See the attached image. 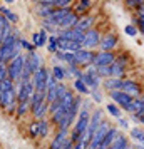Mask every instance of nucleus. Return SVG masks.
I'll list each match as a JSON object with an SVG mask.
<instances>
[{"label": "nucleus", "instance_id": "f257e3e1", "mask_svg": "<svg viewBox=\"0 0 144 149\" xmlns=\"http://www.w3.org/2000/svg\"><path fill=\"white\" fill-rule=\"evenodd\" d=\"M22 35L19 29H12V34L0 44V62H8L15 59L19 54H22Z\"/></svg>", "mask_w": 144, "mask_h": 149}, {"label": "nucleus", "instance_id": "f03ea898", "mask_svg": "<svg viewBox=\"0 0 144 149\" xmlns=\"http://www.w3.org/2000/svg\"><path fill=\"white\" fill-rule=\"evenodd\" d=\"M24 65H25V54H19L15 59L8 62V79L17 84L20 81L22 70H24Z\"/></svg>", "mask_w": 144, "mask_h": 149}, {"label": "nucleus", "instance_id": "7ed1b4c3", "mask_svg": "<svg viewBox=\"0 0 144 149\" xmlns=\"http://www.w3.org/2000/svg\"><path fill=\"white\" fill-rule=\"evenodd\" d=\"M82 82L89 87V91H97L102 86V79L97 75V70L94 65L86 67V70H84V74H82Z\"/></svg>", "mask_w": 144, "mask_h": 149}, {"label": "nucleus", "instance_id": "20e7f679", "mask_svg": "<svg viewBox=\"0 0 144 149\" xmlns=\"http://www.w3.org/2000/svg\"><path fill=\"white\" fill-rule=\"evenodd\" d=\"M15 91H17V102L30 101L32 94L35 92L32 81H27V82H17V84H15Z\"/></svg>", "mask_w": 144, "mask_h": 149}, {"label": "nucleus", "instance_id": "39448f33", "mask_svg": "<svg viewBox=\"0 0 144 149\" xmlns=\"http://www.w3.org/2000/svg\"><path fill=\"white\" fill-rule=\"evenodd\" d=\"M109 129H111V124L104 121L102 124L96 129V132L92 134V137H90L89 149H99V148H101V144H102L104 137H106V134H107V131H109Z\"/></svg>", "mask_w": 144, "mask_h": 149}, {"label": "nucleus", "instance_id": "423d86ee", "mask_svg": "<svg viewBox=\"0 0 144 149\" xmlns=\"http://www.w3.org/2000/svg\"><path fill=\"white\" fill-rule=\"evenodd\" d=\"M94 55L96 52L94 50H86V49H81L79 52L74 54V64H76L77 67H89L92 65V62H94Z\"/></svg>", "mask_w": 144, "mask_h": 149}, {"label": "nucleus", "instance_id": "0eeeda50", "mask_svg": "<svg viewBox=\"0 0 144 149\" xmlns=\"http://www.w3.org/2000/svg\"><path fill=\"white\" fill-rule=\"evenodd\" d=\"M99 42H101V32L97 29H90L89 32L84 34V40L81 45L86 50H94L96 47H99Z\"/></svg>", "mask_w": 144, "mask_h": 149}, {"label": "nucleus", "instance_id": "6e6552de", "mask_svg": "<svg viewBox=\"0 0 144 149\" xmlns=\"http://www.w3.org/2000/svg\"><path fill=\"white\" fill-rule=\"evenodd\" d=\"M47 75H49V67H40L34 75H32V84L37 92H45V84H47Z\"/></svg>", "mask_w": 144, "mask_h": 149}, {"label": "nucleus", "instance_id": "1a4fd4ad", "mask_svg": "<svg viewBox=\"0 0 144 149\" xmlns=\"http://www.w3.org/2000/svg\"><path fill=\"white\" fill-rule=\"evenodd\" d=\"M102 122H104V112H102V109H96V111H92V112H90L89 127H87V131H86V136L89 137V141H90V137H92V134L96 132V129L99 127Z\"/></svg>", "mask_w": 144, "mask_h": 149}, {"label": "nucleus", "instance_id": "9d476101", "mask_svg": "<svg viewBox=\"0 0 144 149\" xmlns=\"http://www.w3.org/2000/svg\"><path fill=\"white\" fill-rule=\"evenodd\" d=\"M117 44H119V39H117L116 34H104V35H101L99 50L101 52H114Z\"/></svg>", "mask_w": 144, "mask_h": 149}, {"label": "nucleus", "instance_id": "9b49d317", "mask_svg": "<svg viewBox=\"0 0 144 149\" xmlns=\"http://www.w3.org/2000/svg\"><path fill=\"white\" fill-rule=\"evenodd\" d=\"M111 99L114 101V104L116 106H119L121 109H124V111H127L129 112L131 109V104H132V97L127 94H124L122 91H114V92H109Z\"/></svg>", "mask_w": 144, "mask_h": 149}, {"label": "nucleus", "instance_id": "f8f14e48", "mask_svg": "<svg viewBox=\"0 0 144 149\" xmlns=\"http://www.w3.org/2000/svg\"><path fill=\"white\" fill-rule=\"evenodd\" d=\"M116 62V54L114 52H96L94 55V62L92 65L94 67H106V65H112Z\"/></svg>", "mask_w": 144, "mask_h": 149}, {"label": "nucleus", "instance_id": "ddd939ff", "mask_svg": "<svg viewBox=\"0 0 144 149\" xmlns=\"http://www.w3.org/2000/svg\"><path fill=\"white\" fill-rule=\"evenodd\" d=\"M121 91H122L124 94L131 95L132 99H137V97H141V94H143V92H141V86H139L137 82L131 81V79H124Z\"/></svg>", "mask_w": 144, "mask_h": 149}, {"label": "nucleus", "instance_id": "4468645a", "mask_svg": "<svg viewBox=\"0 0 144 149\" xmlns=\"http://www.w3.org/2000/svg\"><path fill=\"white\" fill-rule=\"evenodd\" d=\"M17 104V91H7V92H0V109L7 111L10 106Z\"/></svg>", "mask_w": 144, "mask_h": 149}, {"label": "nucleus", "instance_id": "2eb2a0df", "mask_svg": "<svg viewBox=\"0 0 144 149\" xmlns=\"http://www.w3.org/2000/svg\"><path fill=\"white\" fill-rule=\"evenodd\" d=\"M57 37H59V39H64V40L77 42V44H82V40H84V34H82V32H79L77 29H70V30H59Z\"/></svg>", "mask_w": 144, "mask_h": 149}, {"label": "nucleus", "instance_id": "dca6fc26", "mask_svg": "<svg viewBox=\"0 0 144 149\" xmlns=\"http://www.w3.org/2000/svg\"><path fill=\"white\" fill-rule=\"evenodd\" d=\"M67 139H69V131L57 129L54 139H52L50 144H49V149H62V148H64V144L67 142Z\"/></svg>", "mask_w": 144, "mask_h": 149}, {"label": "nucleus", "instance_id": "f3484780", "mask_svg": "<svg viewBox=\"0 0 144 149\" xmlns=\"http://www.w3.org/2000/svg\"><path fill=\"white\" fill-rule=\"evenodd\" d=\"M94 24H96V17L94 15H82V17H79V22H77L76 29L79 32H89L90 29H94Z\"/></svg>", "mask_w": 144, "mask_h": 149}, {"label": "nucleus", "instance_id": "a211bd4d", "mask_svg": "<svg viewBox=\"0 0 144 149\" xmlns=\"http://www.w3.org/2000/svg\"><path fill=\"white\" fill-rule=\"evenodd\" d=\"M27 55V64L29 67H30V70H32V74H35L37 70L40 67H44V62H42V55L37 52V50H34V52H29Z\"/></svg>", "mask_w": 144, "mask_h": 149}, {"label": "nucleus", "instance_id": "6ab92c4d", "mask_svg": "<svg viewBox=\"0 0 144 149\" xmlns=\"http://www.w3.org/2000/svg\"><path fill=\"white\" fill-rule=\"evenodd\" d=\"M77 22H79V15H76L74 12H70L67 17H64L55 27L59 29V30H70V29H76Z\"/></svg>", "mask_w": 144, "mask_h": 149}, {"label": "nucleus", "instance_id": "aec40b11", "mask_svg": "<svg viewBox=\"0 0 144 149\" xmlns=\"http://www.w3.org/2000/svg\"><path fill=\"white\" fill-rule=\"evenodd\" d=\"M50 74H52V77H54V79L59 82V84L67 79V70H65V65L57 64V62L52 65V69H50Z\"/></svg>", "mask_w": 144, "mask_h": 149}, {"label": "nucleus", "instance_id": "412c9836", "mask_svg": "<svg viewBox=\"0 0 144 149\" xmlns=\"http://www.w3.org/2000/svg\"><path fill=\"white\" fill-rule=\"evenodd\" d=\"M47 40H49V34L45 32V30H42V29L32 34V44H34V47H35V49L45 47Z\"/></svg>", "mask_w": 144, "mask_h": 149}, {"label": "nucleus", "instance_id": "4be33fe9", "mask_svg": "<svg viewBox=\"0 0 144 149\" xmlns=\"http://www.w3.org/2000/svg\"><path fill=\"white\" fill-rule=\"evenodd\" d=\"M12 29H14V25H12V24H10L3 15H0V44H2L8 35L12 34Z\"/></svg>", "mask_w": 144, "mask_h": 149}, {"label": "nucleus", "instance_id": "5701e85b", "mask_svg": "<svg viewBox=\"0 0 144 149\" xmlns=\"http://www.w3.org/2000/svg\"><path fill=\"white\" fill-rule=\"evenodd\" d=\"M119 137V131H117L116 127H111L109 131H107V134H106V137H104L102 144H101V148L99 149H109L114 142H116V139Z\"/></svg>", "mask_w": 144, "mask_h": 149}, {"label": "nucleus", "instance_id": "b1692460", "mask_svg": "<svg viewBox=\"0 0 144 149\" xmlns=\"http://www.w3.org/2000/svg\"><path fill=\"white\" fill-rule=\"evenodd\" d=\"M102 87L109 92L114 91H121L122 87V79H116V77H109V79H104L102 81Z\"/></svg>", "mask_w": 144, "mask_h": 149}, {"label": "nucleus", "instance_id": "393cba45", "mask_svg": "<svg viewBox=\"0 0 144 149\" xmlns=\"http://www.w3.org/2000/svg\"><path fill=\"white\" fill-rule=\"evenodd\" d=\"M0 15H3V17H5L12 25H17L19 20H20V19H19V15L15 14L10 7H7V5H0Z\"/></svg>", "mask_w": 144, "mask_h": 149}, {"label": "nucleus", "instance_id": "a878e982", "mask_svg": "<svg viewBox=\"0 0 144 149\" xmlns=\"http://www.w3.org/2000/svg\"><path fill=\"white\" fill-rule=\"evenodd\" d=\"M44 102H45V92H37L35 91L34 94H32V97H30V114L37 107H40Z\"/></svg>", "mask_w": 144, "mask_h": 149}, {"label": "nucleus", "instance_id": "bb28decb", "mask_svg": "<svg viewBox=\"0 0 144 149\" xmlns=\"http://www.w3.org/2000/svg\"><path fill=\"white\" fill-rule=\"evenodd\" d=\"M90 5H92L90 0H79V2L76 3V7H72V12H74L76 15H79V17H82L84 14L89 12Z\"/></svg>", "mask_w": 144, "mask_h": 149}, {"label": "nucleus", "instance_id": "cd10ccee", "mask_svg": "<svg viewBox=\"0 0 144 149\" xmlns=\"http://www.w3.org/2000/svg\"><path fill=\"white\" fill-rule=\"evenodd\" d=\"M129 136L137 146H144V129L143 127H132L129 131Z\"/></svg>", "mask_w": 144, "mask_h": 149}, {"label": "nucleus", "instance_id": "c85d7f7f", "mask_svg": "<svg viewBox=\"0 0 144 149\" xmlns=\"http://www.w3.org/2000/svg\"><path fill=\"white\" fill-rule=\"evenodd\" d=\"M72 91H76L79 95H89V87L82 82V79H76L74 84H72Z\"/></svg>", "mask_w": 144, "mask_h": 149}, {"label": "nucleus", "instance_id": "c756f323", "mask_svg": "<svg viewBox=\"0 0 144 149\" xmlns=\"http://www.w3.org/2000/svg\"><path fill=\"white\" fill-rule=\"evenodd\" d=\"M45 49H47L49 54L55 55V52L59 50V39H57V35H49V40L45 44Z\"/></svg>", "mask_w": 144, "mask_h": 149}, {"label": "nucleus", "instance_id": "7c9ffc66", "mask_svg": "<svg viewBox=\"0 0 144 149\" xmlns=\"http://www.w3.org/2000/svg\"><path fill=\"white\" fill-rule=\"evenodd\" d=\"M47 114H49V104H47V101L44 102L40 107H37L34 112H32V116H34L35 121H42V119H45V116H47Z\"/></svg>", "mask_w": 144, "mask_h": 149}, {"label": "nucleus", "instance_id": "2f4dec72", "mask_svg": "<svg viewBox=\"0 0 144 149\" xmlns=\"http://www.w3.org/2000/svg\"><path fill=\"white\" fill-rule=\"evenodd\" d=\"M65 70H67V77L70 79H82V74L84 70L81 67H77V65H65Z\"/></svg>", "mask_w": 144, "mask_h": 149}, {"label": "nucleus", "instance_id": "473e14b6", "mask_svg": "<svg viewBox=\"0 0 144 149\" xmlns=\"http://www.w3.org/2000/svg\"><path fill=\"white\" fill-rule=\"evenodd\" d=\"M30 112V101L25 102H17V109H15V116L17 117H24Z\"/></svg>", "mask_w": 144, "mask_h": 149}, {"label": "nucleus", "instance_id": "72a5a7b5", "mask_svg": "<svg viewBox=\"0 0 144 149\" xmlns=\"http://www.w3.org/2000/svg\"><path fill=\"white\" fill-rule=\"evenodd\" d=\"M109 149H132V148L129 146V139H127L126 136L119 134V137L116 139V142H114Z\"/></svg>", "mask_w": 144, "mask_h": 149}, {"label": "nucleus", "instance_id": "f704fd0d", "mask_svg": "<svg viewBox=\"0 0 144 149\" xmlns=\"http://www.w3.org/2000/svg\"><path fill=\"white\" fill-rule=\"evenodd\" d=\"M49 129H50V122H49L47 119L39 121V137H40V139H45L49 136Z\"/></svg>", "mask_w": 144, "mask_h": 149}, {"label": "nucleus", "instance_id": "c9c22d12", "mask_svg": "<svg viewBox=\"0 0 144 149\" xmlns=\"http://www.w3.org/2000/svg\"><path fill=\"white\" fill-rule=\"evenodd\" d=\"M106 111H107L112 117H116V119H121V117H122V109L119 107V106H116L114 102L107 104V106H106Z\"/></svg>", "mask_w": 144, "mask_h": 149}, {"label": "nucleus", "instance_id": "e433bc0d", "mask_svg": "<svg viewBox=\"0 0 144 149\" xmlns=\"http://www.w3.org/2000/svg\"><path fill=\"white\" fill-rule=\"evenodd\" d=\"M143 109H144V101H141L139 97H137V99H132V104H131V109H129L131 114H137V112H141Z\"/></svg>", "mask_w": 144, "mask_h": 149}, {"label": "nucleus", "instance_id": "4c0bfd02", "mask_svg": "<svg viewBox=\"0 0 144 149\" xmlns=\"http://www.w3.org/2000/svg\"><path fill=\"white\" fill-rule=\"evenodd\" d=\"M89 142H90L89 137H87L86 134H82L81 137H79V141L74 144V148L72 149H89Z\"/></svg>", "mask_w": 144, "mask_h": 149}, {"label": "nucleus", "instance_id": "58836bf2", "mask_svg": "<svg viewBox=\"0 0 144 149\" xmlns=\"http://www.w3.org/2000/svg\"><path fill=\"white\" fill-rule=\"evenodd\" d=\"M29 136L35 139V137H39V121H34L29 124Z\"/></svg>", "mask_w": 144, "mask_h": 149}, {"label": "nucleus", "instance_id": "ea45409f", "mask_svg": "<svg viewBox=\"0 0 144 149\" xmlns=\"http://www.w3.org/2000/svg\"><path fill=\"white\" fill-rule=\"evenodd\" d=\"M89 97H90V101H92V102H96V104H101V102L104 101L101 89H97V91H90V92H89Z\"/></svg>", "mask_w": 144, "mask_h": 149}, {"label": "nucleus", "instance_id": "a19ab883", "mask_svg": "<svg viewBox=\"0 0 144 149\" xmlns=\"http://www.w3.org/2000/svg\"><path fill=\"white\" fill-rule=\"evenodd\" d=\"M69 91V87L64 84V82H61V84H57V87H55V92H57V101H62V97L65 95V92Z\"/></svg>", "mask_w": 144, "mask_h": 149}, {"label": "nucleus", "instance_id": "79ce46f5", "mask_svg": "<svg viewBox=\"0 0 144 149\" xmlns=\"http://www.w3.org/2000/svg\"><path fill=\"white\" fill-rule=\"evenodd\" d=\"M15 89V84L10 79H5V81L0 82V92H7V91H12Z\"/></svg>", "mask_w": 144, "mask_h": 149}, {"label": "nucleus", "instance_id": "37998d69", "mask_svg": "<svg viewBox=\"0 0 144 149\" xmlns=\"http://www.w3.org/2000/svg\"><path fill=\"white\" fill-rule=\"evenodd\" d=\"M5 79H8V64L0 62V82Z\"/></svg>", "mask_w": 144, "mask_h": 149}, {"label": "nucleus", "instance_id": "c03bdc74", "mask_svg": "<svg viewBox=\"0 0 144 149\" xmlns=\"http://www.w3.org/2000/svg\"><path fill=\"white\" fill-rule=\"evenodd\" d=\"M116 62L119 64V65H122V67H126V65L129 64V55H127V54L116 55Z\"/></svg>", "mask_w": 144, "mask_h": 149}, {"label": "nucleus", "instance_id": "a18cd8bd", "mask_svg": "<svg viewBox=\"0 0 144 149\" xmlns=\"http://www.w3.org/2000/svg\"><path fill=\"white\" fill-rule=\"evenodd\" d=\"M22 49H25V50H27V54L29 52H34V50H37V49L34 47V44H32V42L30 40H27V39H24V37H22Z\"/></svg>", "mask_w": 144, "mask_h": 149}, {"label": "nucleus", "instance_id": "49530a36", "mask_svg": "<svg viewBox=\"0 0 144 149\" xmlns=\"http://www.w3.org/2000/svg\"><path fill=\"white\" fill-rule=\"evenodd\" d=\"M124 34L129 35V37H136L137 35V29L131 24V25H126V29H124Z\"/></svg>", "mask_w": 144, "mask_h": 149}, {"label": "nucleus", "instance_id": "de8ad7c7", "mask_svg": "<svg viewBox=\"0 0 144 149\" xmlns=\"http://www.w3.org/2000/svg\"><path fill=\"white\" fill-rule=\"evenodd\" d=\"M132 25L137 29V32H141V34L144 35V20H143V19H139V17L134 19V24H132Z\"/></svg>", "mask_w": 144, "mask_h": 149}, {"label": "nucleus", "instance_id": "09e8293b", "mask_svg": "<svg viewBox=\"0 0 144 149\" xmlns=\"http://www.w3.org/2000/svg\"><path fill=\"white\" fill-rule=\"evenodd\" d=\"M117 124H119V127H122V129H129V121L124 119V117L117 119Z\"/></svg>", "mask_w": 144, "mask_h": 149}, {"label": "nucleus", "instance_id": "8fccbe9b", "mask_svg": "<svg viewBox=\"0 0 144 149\" xmlns=\"http://www.w3.org/2000/svg\"><path fill=\"white\" fill-rule=\"evenodd\" d=\"M143 3H144V2H139V0H129V2H127V5H129V7H136V8H139Z\"/></svg>", "mask_w": 144, "mask_h": 149}, {"label": "nucleus", "instance_id": "3c124183", "mask_svg": "<svg viewBox=\"0 0 144 149\" xmlns=\"http://www.w3.org/2000/svg\"><path fill=\"white\" fill-rule=\"evenodd\" d=\"M72 148H74V142L70 141V137H69V139H67V142L64 144V148H62V149H72Z\"/></svg>", "mask_w": 144, "mask_h": 149}, {"label": "nucleus", "instance_id": "603ef678", "mask_svg": "<svg viewBox=\"0 0 144 149\" xmlns=\"http://www.w3.org/2000/svg\"><path fill=\"white\" fill-rule=\"evenodd\" d=\"M137 15H139V19H143V20H144V3L137 8Z\"/></svg>", "mask_w": 144, "mask_h": 149}, {"label": "nucleus", "instance_id": "864d4df0", "mask_svg": "<svg viewBox=\"0 0 144 149\" xmlns=\"http://www.w3.org/2000/svg\"><path fill=\"white\" fill-rule=\"evenodd\" d=\"M139 99H141V101H144V94H143V95H141V97H139Z\"/></svg>", "mask_w": 144, "mask_h": 149}, {"label": "nucleus", "instance_id": "5fc2aeb1", "mask_svg": "<svg viewBox=\"0 0 144 149\" xmlns=\"http://www.w3.org/2000/svg\"><path fill=\"white\" fill-rule=\"evenodd\" d=\"M0 149H2V144H0Z\"/></svg>", "mask_w": 144, "mask_h": 149}]
</instances>
